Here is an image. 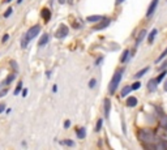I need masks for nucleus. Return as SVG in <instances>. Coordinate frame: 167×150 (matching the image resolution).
I'll return each mask as SVG.
<instances>
[{
    "label": "nucleus",
    "instance_id": "obj_1",
    "mask_svg": "<svg viewBox=\"0 0 167 150\" xmlns=\"http://www.w3.org/2000/svg\"><path fill=\"white\" fill-rule=\"evenodd\" d=\"M123 72H124V69H120V71H116L115 72L112 80L110 81V85H108V93H110V94H114L116 91V89H118V86H119L120 81H122Z\"/></svg>",
    "mask_w": 167,
    "mask_h": 150
},
{
    "label": "nucleus",
    "instance_id": "obj_2",
    "mask_svg": "<svg viewBox=\"0 0 167 150\" xmlns=\"http://www.w3.org/2000/svg\"><path fill=\"white\" fill-rule=\"evenodd\" d=\"M139 137L142 142H153L156 140V136H154L153 132H150V130H141L139 133Z\"/></svg>",
    "mask_w": 167,
    "mask_h": 150
},
{
    "label": "nucleus",
    "instance_id": "obj_3",
    "mask_svg": "<svg viewBox=\"0 0 167 150\" xmlns=\"http://www.w3.org/2000/svg\"><path fill=\"white\" fill-rule=\"evenodd\" d=\"M39 31H41V26L39 25H34V26H31V28L28 30V33H26L25 37L28 38L29 41H31V39H34V38L39 34Z\"/></svg>",
    "mask_w": 167,
    "mask_h": 150
},
{
    "label": "nucleus",
    "instance_id": "obj_4",
    "mask_svg": "<svg viewBox=\"0 0 167 150\" xmlns=\"http://www.w3.org/2000/svg\"><path fill=\"white\" fill-rule=\"evenodd\" d=\"M68 33H69L68 26L63 25V24H62V25L57 28V30L55 31V37H56V38H64V37H67V35H68Z\"/></svg>",
    "mask_w": 167,
    "mask_h": 150
},
{
    "label": "nucleus",
    "instance_id": "obj_5",
    "mask_svg": "<svg viewBox=\"0 0 167 150\" xmlns=\"http://www.w3.org/2000/svg\"><path fill=\"white\" fill-rule=\"evenodd\" d=\"M158 1L159 0H151V3H150L149 8H147V11H146V18H150L151 16H153L154 11H156L157 5H158Z\"/></svg>",
    "mask_w": 167,
    "mask_h": 150
},
{
    "label": "nucleus",
    "instance_id": "obj_6",
    "mask_svg": "<svg viewBox=\"0 0 167 150\" xmlns=\"http://www.w3.org/2000/svg\"><path fill=\"white\" fill-rule=\"evenodd\" d=\"M110 24H111V20H110V18L103 17V20H101V22L98 24V26H95V30H102V29L107 28V26L110 25Z\"/></svg>",
    "mask_w": 167,
    "mask_h": 150
},
{
    "label": "nucleus",
    "instance_id": "obj_7",
    "mask_svg": "<svg viewBox=\"0 0 167 150\" xmlns=\"http://www.w3.org/2000/svg\"><path fill=\"white\" fill-rule=\"evenodd\" d=\"M41 16H42V18L46 22H48V21L51 20V11L48 8H43L42 11H41Z\"/></svg>",
    "mask_w": 167,
    "mask_h": 150
},
{
    "label": "nucleus",
    "instance_id": "obj_8",
    "mask_svg": "<svg viewBox=\"0 0 167 150\" xmlns=\"http://www.w3.org/2000/svg\"><path fill=\"white\" fill-rule=\"evenodd\" d=\"M157 80L156 78H151V80H149V82H147V89H149L150 91H156V89H157Z\"/></svg>",
    "mask_w": 167,
    "mask_h": 150
},
{
    "label": "nucleus",
    "instance_id": "obj_9",
    "mask_svg": "<svg viewBox=\"0 0 167 150\" xmlns=\"http://www.w3.org/2000/svg\"><path fill=\"white\" fill-rule=\"evenodd\" d=\"M110 110H111V102L108 98H106L105 99V116L106 118L110 116Z\"/></svg>",
    "mask_w": 167,
    "mask_h": 150
},
{
    "label": "nucleus",
    "instance_id": "obj_10",
    "mask_svg": "<svg viewBox=\"0 0 167 150\" xmlns=\"http://www.w3.org/2000/svg\"><path fill=\"white\" fill-rule=\"evenodd\" d=\"M48 39H50L48 34H43L42 37H41L39 42H38V46H39V47H43V46H46V45H47V42H48Z\"/></svg>",
    "mask_w": 167,
    "mask_h": 150
},
{
    "label": "nucleus",
    "instance_id": "obj_11",
    "mask_svg": "<svg viewBox=\"0 0 167 150\" xmlns=\"http://www.w3.org/2000/svg\"><path fill=\"white\" fill-rule=\"evenodd\" d=\"M86 20H88V22H99L101 20H103V16H99V14H95V16H89Z\"/></svg>",
    "mask_w": 167,
    "mask_h": 150
},
{
    "label": "nucleus",
    "instance_id": "obj_12",
    "mask_svg": "<svg viewBox=\"0 0 167 150\" xmlns=\"http://www.w3.org/2000/svg\"><path fill=\"white\" fill-rule=\"evenodd\" d=\"M127 106H129V107H136L137 106L136 97H129V98H127Z\"/></svg>",
    "mask_w": 167,
    "mask_h": 150
},
{
    "label": "nucleus",
    "instance_id": "obj_13",
    "mask_svg": "<svg viewBox=\"0 0 167 150\" xmlns=\"http://www.w3.org/2000/svg\"><path fill=\"white\" fill-rule=\"evenodd\" d=\"M145 35H146V30H141V31H140L139 37H137V39H136V47L140 45V42H142V39L145 38Z\"/></svg>",
    "mask_w": 167,
    "mask_h": 150
},
{
    "label": "nucleus",
    "instance_id": "obj_14",
    "mask_svg": "<svg viewBox=\"0 0 167 150\" xmlns=\"http://www.w3.org/2000/svg\"><path fill=\"white\" fill-rule=\"evenodd\" d=\"M77 137L78 139H85L86 137V129L85 128H80V129H77Z\"/></svg>",
    "mask_w": 167,
    "mask_h": 150
},
{
    "label": "nucleus",
    "instance_id": "obj_15",
    "mask_svg": "<svg viewBox=\"0 0 167 150\" xmlns=\"http://www.w3.org/2000/svg\"><path fill=\"white\" fill-rule=\"evenodd\" d=\"M128 57H129V50H124L122 57H120V63H125L128 60Z\"/></svg>",
    "mask_w": 167,
    "mask_h": 150
},
{
    "label": "nucleus",
    "instance_id": "obj_16",
    "mask_svg": "<svg viewBox=\"0 0 167 150\" xmlns=\"http://www.w3.org/2000/svg\"><path fill=\"white\" fill-rule=\"evenodd\" d=\"M156 35H157V29H153V30H151V33L149 34V37H147V42H149V43H153V41H154V38H156Z\"/></svg>",
    "mask_w": 167,
    "mask_h": 150
},
{
    "label": "nucleus",
    "instance_id": "obj_17",
    "mask_svg": "<svg viewBox=\"0 0 167 150\" xmlns=\"http://www.w3.org/2000/svg\"><path fill=\"white\" fill-rule=\"evenodd\" d=\"M147 71H149V68H147V67H145V68L142 69V71H139V72H137L136 74H135V78H141V77L144 76V74L146 73Z\"/></svg>",
    "mask_w": 167,
    "mask_h": 150
},
{
    "label": "nucleus",
    "instance_id": "obj_18",
    "mask_svg": "<svg viewBox=\"0 0 167 150\" xmlns=\"http://www.w3.org/2000/svg\"><path fill=\"white\" fill-rule=\"evenodd\" d=\"M130 90H132V86H124V89L122 90V97H127L130 93Z\"/></svg>",
    "mask_w": 167,
    "mask_h": 150
},
{
    "label": "nucleus",
    "instance_id": "obj_19",
    "mask_svg": "<svg viewBox=\"0 0 167 150\" xmlns=\"http://www.w3.org/2000/svg\"><path fill=\"white\" fill-rule=\"evenodd\" d=\"M22 81H20V82H18V84H17V86H16V89H14V95H17V94L18 93H20V91L21 90H22Z\"/></svg>",
    "mask_w": 167,
    "mask_h": 150
},
{
    "label": "nucleus",
    "instance_id": "obj_20",
    "mask_svg": "<svg viewBox=\"0 0 167 150\" xmlns=\"http://www.w3.org/2000/svg\"><path fill=\"white\" fill-rule=\"evenodd\" d=\"M156 149H158V150H164V149H167V142H159L158 145H156Z\"/></svg>",
    "mask_w": 167,
    "mask_h": 150
},
{
    "label": "nucleus",
    "instance_id": "obj_21",
    "mask_svg": "<svg viewBox=\"0 0 167 150\" xmlns=\"http://www.w3.org/2000/svg\"><path fill=\"white\" fill-rule=\"evenodd\" d=\"M14 77H16V76H14V74H9V76H8V78H7L5 81H4V85H9V84H11V82L14 80Z\"/></svg>",
    "mask_w": 167,
    "mask_h": 150
},
{
    "label": "nucleus",
    "instance_id": "obj_22",
    "mask_svg": "<svg viewBox=\"0 0 167 150\" xmlns=\"http://www.w3.org/2000/svg\"><path fill=\"white\" fill-rule=\"evenodd\" d=\"M102 124H103V119H99L98 122H97V125H95V132H99V130H101Z\"/></svg>",
    "mask_w": 167,
    "mask_h": 150
},
{
    "label": "nucleus",
    "instance_id": "obj_23",
    "mask_svg": "<svg viewBox=\"0 0 167 150\" xmlns=\"http://www.w3.org/2000/svg\"><path fill=\"white\" fill-rule=\"evenodd\" d=\"M28 43H29V39H28L26 37H24V38H22V41H21V47H22V48H26Z\"/></svg>",
    "mask_w": 167,
    "mask_h": 150
},
{
    "label": "nucleus",
    "instance_id": "obj_24",
    "mask_svg": "<svg viewBox=\"0 0 167 150\" xmlns=\"http://www.w3.org/2000/svg\"><path fill=\"white\" fill-rule=\"evenodd\" d=\"M164 76H166V71H163L161 74H159L158 77H157V78H156V80H157V82H158V84H159V82H162V80L164 78Z\"/></svg>",
    "mask_w": 167,
    "mask_h": 150
},
{
    "label": "nucleus",
    "instance_id": "obj_25",
    "mask_svg": "<svg viewBox=\"0 0 167 150\" xmlns=\"http://www.w3.org/2000/svg\"><path fill=\"white\" fill-rule=\"evenodd\" d=\"M132 90H137L139 88H141V82H139V81H136L135 84H132Z\"/></svg>",
    "mask_w": 167,
    "mask_h": 150
},
{
    "label": "nucleus",
    "instance_id": "obj_26",
    "mask_svg": "<svg viewBox=\"0 0 167 150\" xmlns=\"http://www.w3.org/2000/svg\"><path fill=\"white\" fill-rule=\"evenodd\" d=\"M166 55H167V48H166V50H164V51H163V52H162V54H161V56H159L158 59L156 60V63H159V61H161L162 59H163V57H166Z\"/></svg>",
    "mask_w": 167,
    "mask_h": 150
},
{
    "label": "nucleus",
    "instance_id": "obj_27",
    "mask_svg": "<svg viewBox=\"0 0 167 150\" xmlns=\"http://www.w3.org/2000/svg\"><path fill=\"white\" fill-rule=\"evenodd\" d=\"M12 12H13V9H12V8H8V9H7V12H5V13H4V17H5V18H8L9 16H11V14H12Z\"/></svg>",
    "mask_w": 167,
    "mask_h": 150
},
{
    "label": "nucleus",
    "instance_id": "obj_28",
    "mask_svg": "<svg viewBox=\"0 0 167 150\" xmlns=\"http://www.w3.org/2000/svg\"><path fill=\"white\" fill-rule=\"evenodd\" d=\"M95 84H97L95 78H91V80H90V82H89V88H90V89H93L94 86H95Z\"/></svg>",
    "mask_w": 167,
    "mask_h": 150
},
{
    "label": "nucleus",
    "instance_id": "obj_29",
    "mask_svg": "<svg viewBox=\"0 0 167 150\" xmlns=\"http://www.w3.org/2000/svg\"><path fill=\"white\" fill-rule=\"evenodd\" d=\"M63 144H64V145H68V146H74V142L71 141V140H65V141H63Z\"/></svg>",
    "mask_w": 167,
    "mask_h": 150
},
{
    "label": "nucleus",
    "instance_id": "obj_30",
    "mask_svg": "<svg viewBox=\"0 0 167 150\" xmlns=\"http://www.w3.org/2000/svg\"><path fill=\"white\" fill-rule=\"evenodd\" d=\"M11 65H12V68L17 71V63L14 61V60H11Z\"/></svg>",
    "mask_w": 167,
    "mask_h": 150
},
{
    "label": "nucleus",
    "instance_id": "obj_31",
    "mask_svg": "<svg viewBox=\"0 0 167 150\" xmlns=\"http://www.w3.org/2000/svg\"><path fill=\"white\" fill-rule=\"evenodd\" d=\"M161 124L163 125V127H166V128H167V118H163V119L161 120Z\"/></svg>",
    "mask_w": 167,
    "mask_h": 150
},
{
    "label": "nucleus",
    "instance_id": "obj_32",
    "mask_svg": "<svg viewBox=\"0 0 167 150\" xmlns=\"http://www.w3.org/2000/svg\"><path fill=\"white\" fill-rule=\"evenodd\" d=\"M69 125H71V122H69V120H65V122H64V128H69Z\"/></svg>",
    "mask_w": 167,
    "mask_h": 150
},
{
    "label": "nucleus",
    "instance_id": "obj_33",
    "mask_svg": "<svg viewBox=\"0 0 167 150\" xmlns=\"http://www.w3.org/2000/svg\"><path fill=\"white\" fill-rule=\"evenodd\" d=\"M4 110H5V105L4 103H0V112H3Z\"/></svg>",
    "mask_w": 167,
    "mask_h": 150
},
{
    "label": "nucleus",
    "instance_id": "obj_34",
    "mask_svg": "<svg viewBox=\"0 0 167 150\" xmlns=\"http://www.w3.org/2000/svg\"><path fill=\"white\" fill-rule=\"evenodd\" d=\"M8 39H9V35H8V34H5V35L3 37V39H1V42H7Z\"/></svg>",
    "mask_w": 167,
    "mask_h": 150
},
{
    "label": "nucleus",
    "instance_id": "obj_35",
    "mask_svg": "<svg viewBox=\"0 0 167 150\" xmlns=\"http://www.w3.org/2000/svg\"><path fill=\"white\" fill-rule=\"evenodd\" d=\"M123 1H124V0H115V5H120Z\"/></svg>",
    "mask_w": 167,
    "mask_h": 150
},
{
    "label": "nucleus",
    "instance_id": "obj_36",
    "mask_svg": "<svg viewBox=\"0 0 167 150\" xmlns=\"http://www.w3.org/2000/svg\"><path fill=\"white\" fill-rule=\"evenodd\" d=\"M22 95H24V97L28 95V89H26V88H25V89H22Z\"/></svg>",
    "mask_w": 167,
    "mask_h": 150
},
{
    "label": "nucleus",
    "instance_id": "obj_37",
    "mask_svg": "<svg viewBox=\"0 0 167 150\" xmlns=\"http://www.w3.org/2000/svg\"><path fill=\"white\" fill-rule=\"evenodd\" d=\"M102 60H103V57H102V56H101V57H99V59H97V60H95V64H97V65H98V64H99V63L102 61Z\"/></svg>",
    "mask_w": 167,
    "mask_h": 150
},
{
    "label": "nucleus",
    "instance_id": "obj_38",
    "mask_svg": "<svg viewBox=\"0 0 167 150\" xmlns=\"http://www.w3.org/2000/svg\"><path fill=\"white\" fill-rule=\"evenodd\" d=\"M56 89H57V86L54 85V88H52V91H56Z\"/></svg>",
    "mask_w": 167,
    "mask_h": 150
},
{
    "label": "nucleus",
    "instance_id": "obj_39",
    "mask_svg": "<svg viewBox=\"0 0 167 150\" xmlns=\"http://www.w3.org/2000/svg\"><path fill=\"white\" fill-rule=\"evenodd\" d=\"M164 90H166V91H167V81H166V82H164Z\"/></svg>",
    "mask_w": 167,
    "mask_h": 150
},
{
    "label": "nucleus",
    "instance_id": "obj_40",
    "mask_svg": "<svg viewBox=\"0 0 167 150\" xmlns=\"http://www.w3.org/2000/svg\"><path fill=\"white\" fill-rule=\"evenodd\" d=\"M59 3H60V4H64V3H65V0H59Z\"/></svg>",
    "mask_w": 167,
    "mask_h": 150
},
{
    "label": "nucleus",
    "instance_id": "obj_41",
    "mask_svg": "<svg viewBox=\"0 0 167 150\" xmlns=\"http://www.w3.org/2000/svg\"><path fill=\"white\" fill-rule=\"evenodd\" d=\"M22 3V0H17V4H21Z\"/></svg>",
    "mask_w": 167,
    "mask_h": 150
},
{
    "label": "nucleus",
    "instance_id": "obj_42",
    "mask_svg": "<svg viewBox=\"0 0 167 150\" xmlns=\"http://www.w3.org/2000/svg\"><path fill=\"white\" fill-rule=\"evenodd\" d=\"M7 1H8V3H9V1H11V0H7Z\"/></svg>",
    "mask_w": 167,
    "mask_h": 150
}]
</instances>
